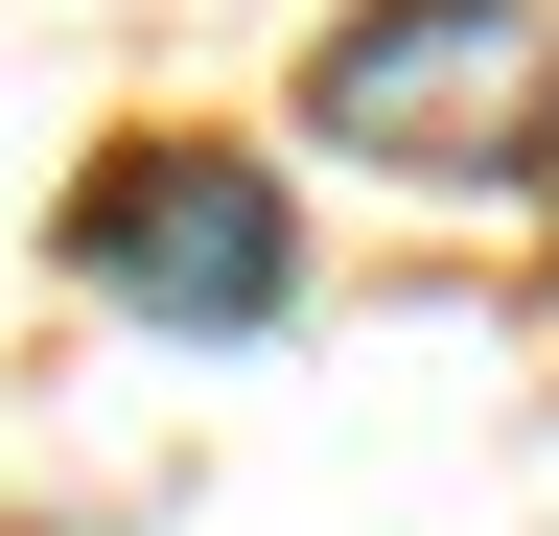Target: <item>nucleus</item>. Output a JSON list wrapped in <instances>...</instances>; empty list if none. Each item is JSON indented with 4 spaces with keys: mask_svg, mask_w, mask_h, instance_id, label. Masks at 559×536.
Wrapping results in <instances>:
<instances>
[{
    "mask_svg": "<svg viewBox=\"0 0 559 536\" xmlns=\"http://www.w3.org/2000/svg\"><path fill=\"white\" fill-rule=\"evenodd\" d=\"M304 117H326V141H373V164H536L559 24H536V0H373V24H326Z\"/></svg>",
    "mask_w": 559,
    "mask_h": 536,
    "instance_id": "f257e3e1",
    "label": "nucleus"
},
{
    "mask_svg": "<svg viewBox=\"0 0 559 536\" xmlns=\"http://www.w3.org/2000/svg\"><path fill=\"white\" fill-rule=\"evenodd\" d=\"M70 281L140 303V326H280V303H304V234H280L257 164L140 141V164H94V211H70Z\"/></svg>",
    "mask_w": 559,
    "mask_h": 536,
    "instance_id": "f03ea898",
    "label": "nucleus"
}]
</instances>
